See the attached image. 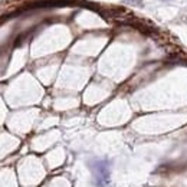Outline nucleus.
I'll list each match as a JSON object with an SVG mask.
<instances>
[{"instance_id":"2","label":"nucleus","mask_w":187,"mask_h":187,"mask_svg":"<svg viewBox=\"0 0 187 187\" xmlns=\"http://www.w3.org/2000/svg\"><path fill=\"white\" fill-rule=\"evenodd\" d=\"M75 4V0H41L37 3L30 4L29 7H60Z\"/></svg>"},{"instance_id":"1","label":"nucleus","mask_w":187,"mask_h":187,"mask_svg":"<svg viewBox=\"0 0 187 187\" xmlns=\"http://www.w3.org/2000/svg\"><path fill=\"white\" fill-rule=\"evenodd\" d=\"M92 171L95 180H97L98 186H107L109 183V167H108V161L105 160H97L92 163Z\"/></svg>"},{"instance_id":"3","label":"nucleus","mask_w":187,"mask_h":187,"mask_svg":"<svg viewBox=\"0 0 187 187\" xmlns=\"http://www.w3.org/2000/svg\"><path fill=\"white\" fill-rule=\"evenodd\" d=\"M122 3L131 4V6H137V7H142L144 2H142V0H122Z\"/></svg>"},{"instance_id":"4","label":"nucleus","mask_w":187,"mask_h":187,"mask_svg":"<svg viewBox=\"0 0 187 187\" xmlns=\"http://www.w3.org/2000/svg\"><path fill=\"white\" fill-rule=\"evenodd\" d=\"M181 22L187 23V16H183V17H181Z\"/></svg>"}]
</instances>
